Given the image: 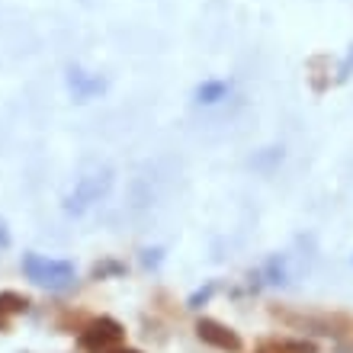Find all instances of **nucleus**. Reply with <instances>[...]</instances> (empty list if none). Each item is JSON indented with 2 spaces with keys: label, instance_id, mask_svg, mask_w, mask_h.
I'll use <instances>...</instances> for the list:
<instances>
[{
  "label": "nucleus",
  "instance_id": "nucleus-8",
  "mask_svg": "<svg viewBox=\"0 0 353 353\" xmlns=\"http://www.w3.org/2000/svg\"><path fill=\"white\" fill-rule=\"evenodd\" d=\"M228 93V84L225 81H205L199 90H196V100L199 103H219Z\"/></svg>",
  "mask_w": 353,
  "mask_h": 353
},
{
  "label": "nucleus",
  "instance_id": "nucleus-3",
  "mask_svg": "<svg viewBox=\"0 0 353 353\" xmlns=\"http://www.w3.org/2000/svg\"><path fill=\"white\" fill-rule=\"evenodd\" d=\"M23 273H26L32 283L48 289H68L74 283V267L68 261H48V257H39V254H26L23 257Z\"/></svg>",
  "mask_w": 353,
  "mask_h": 353
},
{
  "label": "nucleus",
  "instance_id": "nucleus-12",
  "mask_svg": "<svg viewBox=\"0 0 353 353\" xmlns=\"http://www.w3.org/2000/svg\"><path fill=\"white\" fill-rule=\"evenodd\" d=\"M3 248H10V232H7V225L0 222V251H3Z\"/></svg>",
  "mask_w": 353,
  "mask_h": 353
},
{
  "label": "nucleus",
  "instance_id": "nucleus-7",
  "mask_svg": "<svg viewBox=\"0 0 353 353\" xmlns=\"http://www.w3.org/2000/svg\"><path fill=\"white\" fill-rule=\"evenodd\" d=\"M68 84H71V90H74V97L77 100H87L90 93H97V90H103V81H87L84 77V71H71V77H68Z\"/></svg>",
  "mask_w": 353,
  "mask_h": 353
},
{
  "label": "nucleus",
  "instance_id": "nucleus-14",
  "mask_svg": "<svg viewBox=\"0 0 353 353\" xmlns=\"http://www.w3.org/2000/svg\"><path fill=\"white\" fill-rule=\"evenodd\" d=\"M341 353H353V350H347V347H341Z\"/></svg>",
  "mask_w": 353,
  "mask_h": 353
},
{
  "label": "nucleus",
  "instance_id": "nucleus-1",
  "mask_svg": "<svg viewBox=\"0 0 353 353\" xmlns=\"http://www.w3.org/2000/svg\"><path fill=\"white\" fill-rule=\"evenodd\" d=\"M273 315L279 321H286L292 327H305V331H315V334L334 337L341 347L353 350V315H341V312H331V315H292V312H283V308H273Z\"/></svg>",
  "mask_w": 353,
  "mask_h": 353
},
{
  "label": "nucleus",
  "instance_id": "nucleus-2",
  "mask_svg": "<svg viewBox=\"0 0 353 353\" xmlns=\"http://www.w3.org/2000/svg\"><path fill=\"white\" fill-rule=\"evenodd\" d=\"M122 337H125V327L116 321V318H93L81 327L77 334V347L84 353H110L112 347H122Z\"/></svg>",
  "mask_w": 353,
  "mask_h": 353
},
{
  "label": "nucleus",
  "instance_id": "nucleus-5",
  "mask_svg": "<svg viewBox=\"0 0 353 353\" xmlns=\"http://www.w3.org/2000/svg\"><path fill=\"white\" fill-rule=\"evenodd\" d=\"M110 190V174H90L74 186V193H68L65 209L68 212H84L90 203H97L103 193Z\"/></svg>",
  "mask_w": 353,
  "mask_h": 353
},
{
  "label": "nucleus",
  "instance_id": "nucleus-4",
  "mask_svg": "<svg viewBox=\"0 0 353 353\" xmlns=\"http://www.w3.org/2000/svg\"><path fill=\"white\" fill-rule=\"evenodd\" d=\"M196 337H199L203 344L215 347V350H225V353H241V347H244L238 331H232L228 325L215 321V318H199V321H196Z\"/></svg>",
  "mask_w": 353,
  "mask_h": 353
},
{
  "label": "nucleus",
  "instance_id": "nucleus-11",
  "mask_svg": "<svg viewBox=\"0 0 353 353\" xmlns=\"http://www.w3.org/2000/svg\"><path fill=\"white\" fill-rule=\"evenodd\" d=\"M122 263H112V261H106V263H97L93 267V279H103V276H110V273H122Z\"/></svg>",
  "mask_w": 353,
  "mask_h": 353
},
{
  "label": "nucleus",
  "instance_id": "nucleus-10",
  "mask_svg": "<svg viewBox=\"0 0 353 353\" xmlns=\"http://www.w3.org/2000/svg\"><path fill=\"white\" fill-rule=\"evenodd\" d=\"M212 292H215V283H209L205 289H196L193 296H190V308H199V305H205L209 299H212Z\"/></svg>",
  "mask_w": 353,
  "mask_h": 353
},
{
  "label": "nucleus",
  "instance_id": "nucleus-13",
  "mask_svg": "<svg viewBox=\"0 0 353 353\" xmlns=\"http://www.w3.org/2000/svg\"><path fill=\"white\" fill-rule=\"evenodd\" d=\"M110 353H141V350H135V347H112Z\"/></svg>",
  "mask_w": 353,
  "mask_h": 353
},
{
  "label": "nucleus",
  "instance_id": "nucleus-9",
  "mask_svg": "<svg viewBox=\"0 0 353 353\" xmlns=\"http://www.w3.org/2000/svg\"><path fill=\"white\" fill-rule=\"evenodd\" d=\"M270 350L276 353H318V347L312 341H273Z\"/></svg>",
  "mask_w": 353,
  "mask_h": 353
},
{
  "label": "nucleus",
  "instance_id": "nucleus-6",
  "mask_svg": "<svg viewBox=\"0 0 353 353\" xmlns=\"http://www.w3.org/2000/svg\"><path fill=\"white\" fill-rule=\"evenodd\" d=\"M29 312V299L19 292H0V331H10V318Z\"/></svg>",
  "mask_w": 353,
  "mask_h": 353
}]
</instances>
